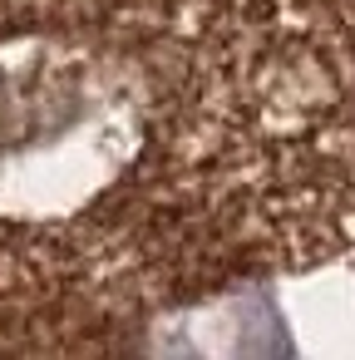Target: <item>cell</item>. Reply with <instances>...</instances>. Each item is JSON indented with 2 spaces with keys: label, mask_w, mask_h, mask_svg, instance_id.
Masks as SVG:
<instances>
[{
  "label": "cell",
  "mask_w": 355,
  "mask_h": 360,
  "mask_svg": "<svg viewBox=\"0 0 355 360\" xmlns=\"http://www.w3.org/2000/svg\"><path fill=\"white\" fill-rule=\"evenodd\" d=\"M148 134L134 60L70 35L0 40V222H55L104 198Z\"/></svg>",
  "instance_id": "1"
},
{
  "label": "cell",
  "mask_w": 355,
  "mask_h": 360,
  "mask_svg": "<svg viewBox=\"0 0 355 360\" xmlns=\"http://www.w3.org/2000/svg\"><path fill=\"white\" fill-rule=\"evenodd\" d=\"M143 350L188 360H355V257L242 281L148 321Z\"/></svg>",
  "instance_id": "2"
}]
</instances>
